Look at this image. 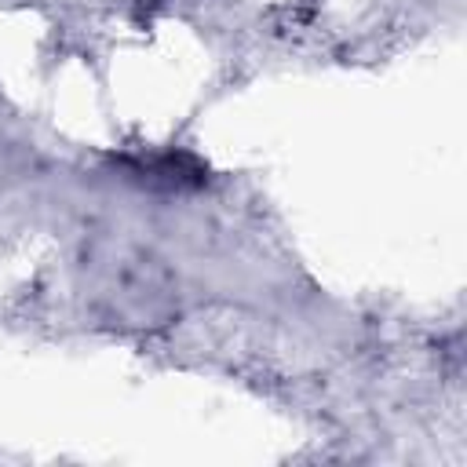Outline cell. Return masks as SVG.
Segmentation results:
<instances>
[{"label":"cell","instance_id":"cell-1","mask_svg":"<svg viewBox=\"0 0 467 467\" xmlns=\"http://www.w3.org/2000/svg\"><path fill=\"white\" fill-rule=\"evenodd\" d=\"M131 171L150 182V186H168V190H179V186H197L204 179V168L186 157V153H157V157H142V161H131Z\"/></svg>","mask_w":467,"mask_h":467}]
</instances>
